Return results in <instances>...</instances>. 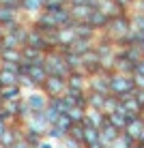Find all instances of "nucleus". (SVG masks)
I'll return each mask as SVG.
<instances>
[{
  "instance_id": "nucleus-1",
  "label": "nucleus",
  "mask_w": 144,
  "mask_h": 148,
  "mask_svg": "<svg viewBox=\"0 0 144 148\" xmlns=\"http://www.w3.org/2000/svg\"><path fill=\"white\" fill-rule=\"evenodd\" d=\"M136 82H133V75H125L118 73V71H112L110 75V95L118 97V99H127V97L136 95Z\"/></svg>"
},
{
  "instance_id": "nucleus-2",
  "label": "nucleus",
  "mask_w": 144,
  "mask_h": 148,
  "mask_svg": "<svg viewBox=\"0 0 144 148\" xmlns=\"http://www.w3.org/2000/svg\"><path fill=\"white\" fill-rule=\"evenodd\" d=\"M45 71H48V75H58V77H69L71 75V69L69 64H67L65 60V54L63 49H54V52H50L48 56H45Z\"/></svg>"
},
{
  "instance_id": "nucleus-3",
  "label": "nucleus",
  "mask_w": 144,
  "mask_h": 148,
  "mask_svg": "<svg viewBox=\"0 0 144 148\" xmlns=\"http://www.w3.org/2000/svg\"><path fill=\"white\" fill-rule=\"evenodd\" d=\"M103 32H105V37L116 45L121 39H125L127 34L131 32V17H129V15L112 17V19H110V24H107V28L103 30Z\"/></svg>"
},
{
  "instance_id": "nucleus-4",
  "label": "nucleus",
  "mask_w": 144,
  "mask_h": 148,
  "mask_svg": "<svg viewBox=\"0 0 144 148\" xmlns=\"http://www.w3.org/2000/svg\"><path fill=\"white\" fill-rule=\"evenodd\" d=\"M67 79L65 77H58V75H50L43 84V92L50 97V99H58V97H65L67 95Z\"/></svg>"
},
{
  "instance_id": "nucleus-5",
  "label": "nucleus",
  "mask_w": 144,
  "mask_h": 148,
  "mask_svg": "<svg viewBox=\"0 0 144 148\" xmlns=\"http://www.w3.org/2000/svg\"><path fill=\"white\" fill-rule=\"evenodd\" d=\"M110 75H112V71H101L97 75H90L88 77V90L107 97L110 95Z\"/></svg>"
},
{
  "instance_id": "nucleus-6",
  "label": "nucleus",
  "mask_w": 144,
  "mask_h": 148,
  "mask_svg": "<svg viewBox=\"0 0 144 148\" xmlns=\"http://www.w3.org/2000/svg\"><path fill=\"white\" fill-rule=\"evenodd\" d=\"M26 105L30 110V114H43L50 105V97L43 92V90H32L26 97Z\"/></svg>"
},
{
  "instance_id": "nucleus-7",
  "label": "nucleus",
  "mask_w": 144,
  "mask_h": 148,
  "mask_svg": "<svg viewBox=\"0 0 144 148\" xmlns=\"http://www.w3.org/2000/svg\"><path fill=\"white\" fill-rule=\"evenodd\" d=\"M50 122L48 118H45V114H30L26 120H24V129L26 131H32V133H39V135H43L48 133V129H50Z\"/></svg>"
},
{
  "instance_id": "nucleus-8",
  "label": "nucleus",
  "mask_w": 144,
  "mask_h": 148,
  "mask_svg": "<svg viewBox=\"0 0 144 148\" xmlns=\"http://www.w3.org/2000/svg\"><path fill=\"white\" fill-rule=\"evenodd\" d=\"M125 135H129L133 142H138V137L144 133V114H138V116H129L127 118V127L123 131Z\"/></svg>"
},
{
  "instance_id": "nucleus-9",
  "label": "nucleus",
  "mask_w": 144,
  "mask_h": 148,
  "mask_svg": "<svg viewBox=\"0 0 144 148\" xmlns=\"http://www.w3.org/2000/svg\"><path fill=\"white\" fill-rule=\"evenodd\" d=\"M67 86L73 90H82V92H88V75L84 71H71V75L67 77Z\"/></svg>"
},
{
  "instance_id": "nucleus-10",
  "label": "nucleus",
  "mask_w": 144,
  "mask_h": 148,
  "mask_svg": "<svg viewBox=\"0 0 144 148\" xmlns=\"http://www.w3.org/2000/svg\"><path fill=\"white\" fill-rule=\"evenodd\" d=\"M86 125L95 127V129H103L107 127L110 122H107V114H103L101 110H86Z\"/></svg>"
},
{
  "instance_id": "nucleus-11",
  "label": "nucleus",
  "mask_w": 144,
  "mask_h": 148,
  "mask_svg": "<svg viewBox=\"0 0 144 148\" xmlns=\"http://www.w3.org/2000/svg\"><path fill=\"white\" fill-rule=\"evenodd\" d=\"M110 19L112 17H107V15L101 11V9H95L90 15H88V19H86V24H90L92 28L99 32V30H105L107 28V24H110Z\"/></svg>"
},
{
  "instance_id": "nucleus-12",
  "label": "nucleus",
  "mask_w": 144,
  "mask_h": 148,
  "mask_svg": "<svg viewBox=\"0 0 144 148\" xmlns=\"http://www.w3.org/2000/svg\"><path fill=\"white\" fill-rule=\"evenodd\" d=\"M28 77L32 79L34 88H43L45 79H48L50 75H48V71H45L43 64H32V67H30V71H28Z\"/></svg>"
},
{
  "instance_id": "nucleus-13",
  "label": "nucleus",
  "mask_w": 144,
  "mask_h": 148,
  "mask_svg": "<svg viewBox=\"0 0 144 148\" xmlns=\"http://www.w3.org/2000/svg\"><path fill=\"white\" fill-rule=\"evenodd\" d=\"M107 122H110L114 129H118V131L123 133V131H125V127H127V114H125V110L118 105V110H116V112L107 114Z\"/></svg>"
},
{
  "instance_id": "nucleus-14",
  "label": "nucleus",
  "mask_w": 144,
  "mask_h": 148,
  "mask_svg": "<svg viewBox=\"0 0 144 148\" xmlns=\"http://www.w3.org/2000/svg\"><path fill=\"white\" fill-rule=\"evenodd\" d=\"M54 19H56L58 30L60 28H73V24H75L73 15H71V11H69V7H65V9H60L58 13H54Z\"/></svg>"
},
{
  "instance_id": "nucleus-15",
  "label": "nucleus",
  "mask_w": 144,
  "mask_h": 148,
  "mask_svg": "<svg viewBox=\"0 0 144 148\" xmlns=\"http://www.w3.org/2000/svg\"><path fill=\"white\" fill-rule=\"evenodd\" d=\"M0 99L7 103H13V101H19L22 99V86H7V88H0Z\"/></svg>"
},
{
  "instance_id": "nucleus-16",
  "label": "nucleus",
  "mask_w": 144,
  "mask_h": 148,
  "mask_svg": "<svg viewBox=\"0 0 144 148\" xmlns=\"http://www.w3.org/2000/svg\"><path fill=\"white\" fill-rule=\"evenodd\" d=\"M0 62H11V64H22L24 56L22 49H2L0 52Z\"/></svg>"
},
{
  "instance_id": "nucleus-17",
  "label": "nucleus",
  "mask_w": 144,
  "mask_h": 148,
  "mask_svg": "<svg viewBox=\"0 0 144 148\" xmlns=\"http://www.w3.org/2000/svg\"><path fill=\"white\" fill-rule=\"evenodd\" d=\"M118 135H121V131L114 129L112 125L103 127V129H101V144H103V146H112L118 140Z\"/></svg>"
},
{
  "instance_id": "nucleus-18",
  "label": "nucleus",
  "mask_w": 144,
  "mask_h": 148,
  "mask_svg": "<svg viewBox=\"0 0 144 148\" xmlns=\"http://www.w3.org/2000/svg\"><path fill=\"white\" fill-rule=\"evenodd\" d=\"M97 142H101V131L90 127V125H86L84 127V148L90 146V144H97Z\"/></svg>"
},
{
  "instance_id": "nucleus-19",
  "label": "nucleus",
  "mask_w": 144,
  "mask_h": 148,
  "mask_svg": "<svg viewBox=\"0 0 144 148\" xmlns=\"http://www.w3.org/2000/svg\"><path fill=\"white\" fill-rule=\"evenodd\" d=\"M86 99H88V110H101L103 112V103H105V97L99 92H86Z\"/></svg>"
},
{
  "instance_id": "nucleus-20",
  "label": "nucleus",
  "mask_w": 144,
  "mask_h": 148,
  "mask_svg": "<svg viewBox=\"0 0 144 148\" xmlns=\"http://www.w3.org/2000/svg\"><path fill=\"white\" fill-rule=\"evenodd\" d=\"M45 0H22V9L26 13H43Z\"/></svg>"
},
{
  "instance_id": "nucleus-21",
  "label": "nucleus",
  "mask_w": 144,
  "mask_h": 148,
  "mask_svg": "<svg viewBox=\"0 0 144 148\" xmlns=\"http://www.w3.org/2000/svg\"><path fill=\"white\" fill-rule=\"evenodd\" d=\"M73 125H75V122L69 118V114H60L58 120L54 122V127H56V129H60L65 135H69V131H71V127H73Z\"/></svg>"
},
{
  "instance_id": "nucleus-22",
  "label": "nucleus",
  "mask_w": 144,
  "mask_h": 148,
  "mask_svg": "<svg viewBox=\"0 0 144 148\" xmlns=\"http://www.w3.org/2000/svg\"><path fill=\"white\" fill-rule=\"evenodd\" d=\"M118 105H121V99L114 97V95H107L105 97V103H103V114H112V112H116Z\"/></svg>"
},
{
  "instance_id": "nucleus-23",
  "label": "nucleus",
  "mask_w": 144,
  "mask_h": 148,
  "mask_svg": "<svg viewBox=\"0 0 144 148\" xmlns=\"http://www.w3.org/2000/svg\"><path fill=\"white\" fill-rule=\"evenodd\" d=\"M24 140L28 142V146H30V148H39V146H41V142H43L45 137H43V135H39V133H32V131H26V129H24Z\"/></svg>"
},
{
  "instance_id": "nucleus-24",
  "label": "nucleus",
  "mask_w": 144,
  "mask_h": 148,
  "mask_svg": "<svg viewBox=\"0 0 144 148\" xmlns=\"http://www.w3.org/2000/svg\"><path fill=\"white\" fill-rule=\"evenodd\" d=\"M84 127H86V125H73L67 137H71V140H75L78 144L84 146Z\"/></svg>"
},
{
  "instance_id": "nucleus-25",
  "label": "nucleus",
  "mask_w": 144,
  "mask_h": 148,
  "mask_svg": "<svg viewBox=\"0 0 144 148\" xmlns=\"http://www.w3.org/2000/svg\"><path fill=\"white\" fill-rule=\"evenodd\" d=\"M69 118L75 122V125H86V110L82 108H73L69 112Z\"/></svg>"
},
{
  "instance_id": "nucleus-26",
  "label": "nucleus",
  "mask_w": 144,
  "mask_h": 148,
  "mask_svg": "<svg viewBox=\"0 0 144 148\" xmlns=\"http://www.w3.org/2000/svg\"><path fill=\"white\" fill-rule=\"evenodd\" d=\"M133 146H136V142H133L129 135H125V133H121L118 140L112 144V148H133Z\"/></svg>"
},
{
  "instance_id": "nucleus-27",
  "label": "nucleus",
  "mask_w": 144,
  "mask_h": 148,
  "mask_svg": "<svg viewBox=\"0 0 144 148\" xmlns=\"http://www.w3.org/2000/svg\"><path fill=\"white\" fill-rule=\"evenodd\" d=\"M45 137H48V140H56V142H63L65 140V133H63V131H60V129H56V127L52 125V127H50V129H48V133H45Z\"/></svg>"
},
{
  "instance_id": "nucleus-28",
  "label": "nucleus",
  "mask_w": 144,
  "mask_h": 148,
  "mask_svg": "<svg viewBox=\"0 0 144 148\" xmlns=\"http://www.w3.org/2000/svg\"><path fill=\"white\" fill-rule=\"evenodd\" d=\"M131 28L140 30V32L144 34V15H140V13H133L131 15Z\"/></svg>"
},
{
  "instance_id": "nucleus-29",
  "label": "nucleus",
  "mask_w": 144,
  "mask_h": 148,
  "mask_svg": "<svg viewBox=\"0 0 144 148\" xmlns=\"http://www.w3.org/2000/svg\"><path fill=\"white\" fill-rule=\"evenodd\" d=\"M58 148H84V146L78 144L75 140H71V137H65L63 142H58Z\"/></svg>"
},
{
  "instance_id": "nucleus-30",
  "label": "nucleus",
  "mask_w": 144,
  "mask_h": 148,
  "mask_svg": "<svg viewBox=\"0 0 144 148\" xmlns=\"http://www.w3.org/2000/svg\"><path fill=\"white\" fill-rule=\"evenodd\" d=\"M17 84H19V86H22V88H24V86H26V88H34V84H32V79H30V77H28V75H17Z\"/></svg>"
},
{
  "instance_id": "nucleus-31",
  "label": "nucleus",
  "mask_w": 144,
  "mask_h": 148,
  "mask_svg": "<svg viewBox=\"0 0 144 148\" xmlns=\"http://www.w3.org/2000/svg\"><path fill=\"white\" fill-rule=\"evenodd\" d=\"M136 101H138V105L142 108V112H144V90H136Z\"/></svg>"
},
{
  "instance_id": "nucleus-32",
  "label": "nucleus",
  "mask_w": 144,
  "mask_h": 148,
  "mask_svg": "<svg viewBox=\"0 0 144 148\" xmlns=\"http://www.w3.org/2000/svg\"><path fill=\"white\" fill-rule=\"evenodd\" d=\"M133 82H136L138 90H144V77H142V75H133Z\"/></svg>"
},
{
  "instance_id": "nucleus-33",
  "label": "nucleus",
  "mask_w": 144,
  "mask_h": 148,
  "mask_svg": "<svg viewBox=\"0 0 144 148\" xmlns=\"http://www.w3.org/2000/svg\"><path fill=\"white\" fill-rule=\"evenodd\" d=\"M133 75H142V77H144V60L136 64V71H133Z\"/></svg>"
},
{
  "instance_id": "nucleus-34",
  "label": "nucleus",
  "mask_w": 144,
  "mask_h": 148,
  "mask_svg": "<svg viewBox=\"0 0 144 148\" xmlns=\"http://www.w3.org/2000/svg\"><path fill=\"white\" fill-rule=\"evenodd\" d=\"M39 148H56V146H54V142H52V140H48V137H45V140L41 142V146H39Z\"/></svg>"
},
{
  "instance_id": "nucleus-35",
  "label": "nucleus",
  "mask_w": 144,
  "mask_h": 148,
  "mask_svg": "<svg viewBox=\"0 0 144 148\" xmlns=\"http://www.w3.org/2000/svg\"><path fill=\"white\" fill-rule=\"evenodd\" d=\"M4 129H7V125H4V122L0 120V137H2V133H4Z\"/></svg>"
},
{
  "instance_id": "nucleus-36",
  "label": "nucleus",
  "mask_w": 144,
  "mask_h": 148,
  "mask_svg": "<svg viewBox=\"0 0 144 148\" xmlns=\"http://www.w3.org/2000/svg\"><path fill=\"white\" fill-rule=\"evenodd\" d=\"M2 37H4V28L0 26V39H2Z\"/></svg>"
},
{
  "instance_id": "nucleus-37",
  "label": "nucleus",
  "mask_w": 144,
  "mask_h": 148,
  "mask_svg": "<svg viewBox=\"0 0 144 148\" xmlns=\"http://www.w3.org/2000/svg\"><path fill=\"white\" fill-rule=\"evenodd\" d=\"M140 47H142V52H144V43H142V45H140Z\"/></svg>"
},
{
  "instance_id": "nucleus-38",
  "label": "nucleus",
  "mask_w": 144,
  "mask_h": 148,
  "mask_svg": "<svg viewBox=\"0 0 144 148\" xmlns=\"http://www.w3.org/2000/svg\"><path fill=\"white\" fill-rule=\"evenodd\" d=\"M133 148H142V146H138V144H136V146H133Z\"/></svg>"
},
{
  "instance_id": "nucleus-39",
  "label": "nucleus",
  "mask_w": 144,
  "mask_h": 148,
  "mask_svg": "<svg viewBox=\"0 0 144 148\" xmlns=\"http://www.w3.org/2000/svg\"><path fill=\"white\" fill-rule=\"evenodd\" d=\"M103 148H112V146H103Z\"/></svg>"
},
{
  "instance_id": "nucleus-40",
  "label": "nucleus",
  "mask_w": 144,
  "mask_h": 148,
  "mask_svg": "<svg viewBox=\"0 0 144 148\" xmlns=\"http://www.w3.org/2000/svg\"><path fill=\"white\" fill-rule=\"evenodd\" d=\"M0 69H2V67H0Z\"/></svg>"
}]
</instances>
